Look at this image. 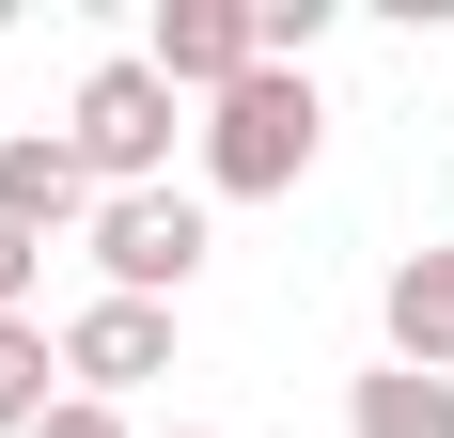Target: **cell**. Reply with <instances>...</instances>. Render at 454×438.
<instances>
[{"instance_id": "cell-1", "label": "cell", "mask_w": 454, "mask_h": 438, "mask_svg": "<svg viewBox=\"0 0 454 438\" xmlns=\"http://www.w3.org/2000/svg\"><path fill=\"white\" fill-rule=\"evenodd\" d=\"M314 79H298V63H251V79L220 94V110H204V188H220V204H282V188L314 173Z\"/></svg>"}, {"instance_id": "cell-2", "label": "cell", "mask_w": 454, "mask_h": 438, "mask_svg": "<svg viewBox=\"0 0 454 438\" xmlns=\"http://www.w3.org/2000/svg\"><path fill=\"white\" fill-rule=\"evenodd\" d=\"M173 126H188V94L141 63V47H110L79 79V110H63V141H79V173H94V204L110 188H173Z\"/></svg>"}, {"instance_id": "cell-3", "label": "cell", "mask_w": 454, "mask_h": 438, "mask_svg": "<svg viewBox=\"0 0 454 438\" xmlns=\"http://www.w3.org/2000/svg\"><path fill=\"white\" fill-rule=\"evenodd\" d=\"M188 266H204V204H188V188H110V204H94V282H110V298L173 313Z\"/></svg>"}, {"instance_id": "cell-4", "label": "cell", "mask_w": 454, "mask_h": 438, "mask_svg": "<svg viewBox=\"0 0 454 438\" xmlns=\"http://www.w3.org/2000/svg\"><path fill=\"white\" fill-rule=\"evenodd\" d=\"M141 376H173V313H157V298H79V313H63V392L126 407Z\"/></svg>"}, {"instance_id": "cell-5", "label": "cell", "mask_w": 454, "mask_h": 438, "mask_svg": "<svg viewBox=\"0 0 454 438\" xmlns=\"http://www.w3.org/2000/svg\"><path fill=\"white\" fill-rule=\"evenodd\" d=\"M141 63H157L173 94H204V110H220V94L251 79L267 47H251V0H157V32H141Z\"/></svg>"}, {"instance_id": "cell-6", "label": "cell", "mask_w": 454, "mask_h": 438, "mask_svg": "<svg viewBox=\"0 0 454 438\" xmlns=\"http://www.w3.org/2000/svg\"><path fill=\"white\" fill-rule=\"evenodd\" d=\"M0 219H16V235H94V173H79V141L63 126H32V141H0Z\"/></svg>"}, {"instance_id": "cell-7", "label": "cell", "mask_w": 454, "mask_h": 438, "mask_svg": "<svg viewBox=\"0 0 454 438\" xmlns=\"http://www.w3.org/2000/svg\"><path fill=\"white\" fill-rule=\"evenodd\" d=\"M376 313H392V360L408 376H454V251H408Z\"/></svg>"}, {"instance_id": "cell-8", "label": "cell", "mask_w": 454, "mask_h": 438, "mask_svg": "<svg viewBox=\"0 0 454 438\" xmlns=\"http://www.w3.org/2000/svg\"><path fill=\"white\" fill-rule=\"evenodd\" d=\"M345 438H454V376H408V360H376L361 392H345Z\"/></svg>"}, {"instance_id": "cell-9", "label": "cell", "mask_w": 454, "mask_h": 438, "mask_svg": "<svg viewBox=\"0 0 454 438\" xmlns=\"http://www.w3.org/2000/svg\"><path fill=\"white\" fill-rule=\"evenodd\" d=\"M63 407V329L47 313H0V438H32Z\"/></svg>"}, {"instance_id": "cell-10", "label": "cell", "mask_w": 454, "mask_h": 438, "mask_svg": "<svg viewBox=\"0 0 454 438\" xmlns=\"http://www.w3.org/2000/svg\"><path fill=\"white\" fill-rule=\"evenodd\" d=\"M314 32H329V0H251V47L267 63H314Z\"/></svg>"}, {"instance_id": "cell-11", "label": "cell", "mask_w": 454, "mask_h": 438, "mask_svg": "<svg viewBox=\"0 0 454 438\" xmlns=\"http://www.w3.org/2000/svg\"><path fill=\"white\" fill-rule=\"evenodd\" d=\"M32 266H47V251L16 235V219H0V313H32Z\"/></svg>"}, {"instance_id": "cell-12", "label": "cell", "mask_w": 454, "mask_h": 438, "mask_svg": "<svg viewBox=\"0 0 454 438\" xmlns=\"http://www.w3.org/2000/svg\"><path fill=\"white\" fill-rule=\"evenodd\" d=\"M32 438H126V423H110V407H94V392H63V407H47Z\"/></svg>"}, {"instance_id": "cell-13", "label": "cell", "mask_w": 454, "mask_h": 438, "mask_svg": "<svg viewBox=\"0 0 454 438\" xmlns=\"http://www.w3.org/2000/svg\"><path fill=\"white\" fill-rule=\"evenodd\" d=\"M173 438H204V423H173Z\"/></svg>"}]
</instances>
